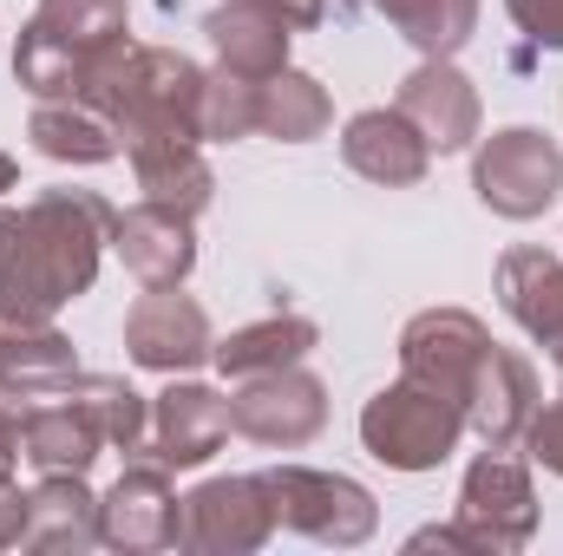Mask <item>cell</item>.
<instances>
[{
  "instance_id": "cell-1",
  "label": "cell",
  "mask_w": 563,
  "mask_h": 556,
  "mask_svg": "<svg viewBox=\"0 0 563 556\" xmlns=\"http://www.w3.org/2000/svg\"><path fill=\"white\" fill-rule=\"evenodd\" d=\"M119 210L99 190H40L20 210H0V321L40 327L99 276Z\"/></svg>"
},
{
  "instance_id": "cell-2",
  "label": "cell",
  "mask_w": 563,
  "mask_h": 556,
  "mask_svg": "<svg viewBox=\"0 0 563 556\" xmlns=\"http://www.w3.org/2000/svg\"><path fill=\"white\" fill-rule=\"evenodd\" d=\"M86 105L112 119L125 151L144 138H203V73L170 46H119L92 73Z\"/></svg>"
},
{
  "instance_id": "cell-3",
  "label": "cell",
  "mask_w": 563,
  "mask_h": 556,
  "mask_svg": "<svg viewBox=\"0 0 563 556\" xmlns=\"http://www.w3.org/2000/svg\"><path fill=\"white\" fill-rule=\"evenodd\" d=\"M125 33V0H40L13 46V79L33 99H86L92 73L119 46H132Z\"/></svg>"
},
{
  "instance_id": "cell-4",
  "label": "cell",
  "mask_w": 563,
  "mask_h": 556,
  "mask_svg": "<svg viewBox=\"0 0 563 556\" xmlns=\"http://www.w3.org/2000/svg\"><path fill=\"white\" fill-rule=\"evenodd\" d=\"M459 432H465V407L452 393H439V387L407 380V374H400V387L374 393L367 413H361V445L380 465H394V471H432V465H445L452 445H459Z\"/></svg>"
},
{
  "instance_id": "cell-5",
  "label": "cell",
  "mask_w": 563,
  "mask_h": 556,
  "mask_svg": "<svg viewBox=\"0 0 563 556\" xmlns=\"http://www.w3.org/2000/svg\"><path fill=\"white\" fill-rule=\"evenodd\" d=\"M472 190L485 210L511 216V223H531L558 203L563 190V144L544 138L538 125H505L478 144V164H472Z\"/></svg>"
},
{
  "instance_id": "cell-6",
  "label": "cell",
  "mask_w": 563,
  "mask_h": 556,
  "mask_svg": "<svg viewBox=\"0 0 563 556\" xmlns=\"http://www.w3.org/2000/svg\"><path fill=\"white\" fill-rule=\"evenodd\" d=\"M269 478V498H276V524L314 537V544H334V551H354L374 537V498L367 485L341 478V471H314V465H276L263 471Z\"/></svg>"
},
{
  "instance_id": "cell-7",
  "label": "cell",
  "mask_w": 563,
  "mask_h": 556,
  "mask_svg": "<svg viewBox=\"0 0 563 556\" xmlns=\"http://www.w3.org/2000/svg\"><path fill=\"white\" fill-rule=\"evenodd\" d=\"M276 531V498L269 478H210L184 498L177 518V544L184 551H210V556H243L263 551Z\"/></svg>"
},
{
  "instance_id": "cell-8",
  "label": "cell",
  "mask_w": 563,
  "mask_h": 556,
  "mask_svg": "<svg viewBox=\"0 0 563 556\" xmlns=\"http://www.w3.org/2000/svg\"><path fill=\"white\" fill-rule=\"evenodd\" d=\"M538 531V498H531V478L525 465H511L498 445L465 471V491H459V537L465 551H525Z\"/></svg>"
},
{
  "instance_id": "cell-9",
  "label": "cell",
  "mask_w": 563,
  "mask_h": 556,
  "mask_svg": "<svg viewBox=\"0 0 563 556\" xmlns=\"http://www.w3.org/2000/svg\"><path fill=\"white\" fill-rule=\"evenodd\" d=\"M328 425V387L295 360V367H276V374H256L230 393V432L256 438V445H308L314 432Z\"/></svg>"
},
{
  "instance_id": "cell-10",
  "label": "cell",
  "mask_w": 563,
  "mask_h": 556,
  "mask_svg": "<svg viewBox=\"0 0 563 556\" xmlns=\"http://www.w3.org/2000/svg\"><path fill=\"white\" fill-rule=\"evenodd\" d=\"M485 347H492V334H485L478 314H465V308H426V314L407 321V334H400V374L420 380V387L452 393L465 407V387H472Z\"/></svg>"
},
{
  "instance_id": "cell-11",
  "label": "cell",
  "mask_w": 563,
  "mask_h": 556,
  "mask_svg": "<svg viewBox=\"0 0 563 556\" xmlns=\"http://www.w3.org/2000/svg\"><path fill=\"white\" fill-rule=\"evenodd\" d=\"M125 347H132V360L151 367V374H190V367H203L210 360V314L184 294V281L177 288H151L132 301V314H125Z\"/></svg>"
},
{
  "instance_id": "cell-12",
  "label": "cell",
  "mask_w": 563,
  "mask_h": 556,
  "mask_svg": "<svg viewBox=\"0 0 563 556\" xmlns=\"http://www.w3.org/2000/svg\"><path fill=\"white\" fill-rule=\"evenodd\" d=\"M394 112L413 125L426 138V151H465V144L478 138V92H472V79L452 66V59H426L413 66L407 79H400V99H394Z\"/></svg>"
},
{
  "instance_id": "cell-13",
  "label": "cell",
  "mask_w": 563,
  "mask_h": 556,
  "mask_svg": "<svg viewBox=\"0 0 563 556\" xmlns=\"http://www.w3.org/2000/svg\"><path fill=\"white\" fill-rule=\"evenodd\" d=\"M230 438V400L197 387V380H177L157 393L151 407V445H157V465L164 471H190L203 458H217Z\"/></svg>"
},
{
  "instance_id": "cell-14",
  "label": "cell",
  "mask_w": 563,
  "mask_h": 556,
  "mask_svg": "<svg viewBox=\"0 0 563 556\" xmlns=\"http://www.w3.org/2000/svg\"><path fill=\"white\" fill-rule=\"evenodd\" d=\"M177 518H184V498H170L164 465H132L112 485V498L99 504V544H112V551H164V544H177Z\"/></svg>"
},
{
  "instance_id": "cell-15",
  "label": "cell",
  "mask_w": 563,
  "mask_h": 556,
  "mask_svg": "<svg viewBox=\"0 0 563 556\" xmlns=\"http://www.w3.org/2000/svg\"><path fill=\"white\" fill-rule=\"evenodd\" d=\"M538 413V380H531V367L511 354V347H485V360H478V374H472V387H465V425L485 438V445H498V452H511L518 438H525V425Z\"/></svg>"
},
{
  "instance_id": "cell-16",
  "label": "cell",
  "mask_w": 563,
  "mask_h": 556,
  "mask_svg": "<svg viewBox=\"0 0 563 556\" xmlns=\"http://www.w3.org/2000/svg\"><path fill=\"white\" fill-rule=\"evenodd\" d=\"M112 249L125 256V269H132L144 288H177V281L197 269L190 216H177V210H157V203L119 210V223H112Z\"/></svg>"
},
{
  "instance_id": "cell-17",
  "label": "cell",
  "mask_w": 563,
  "mask_h": 556,
  "mask_svg": "<svg viewBox=\"0 0 563 556\" xmlns=\"http://www.w3.org/2000/svg\"><path fill=\"white\" fill-rule=\"evenodd\" d=\"M341 157H347L354 177L387 184V190L420 184L426 164H432L426 138L400 119V112H361V119H347V132H341Z\"/></svg>"
},
{
  "instance_id": "cell-18",
  "label": "cell",
  "mask_w": 563,
  "mask_h": 556,
  "mask_svg": "<svg viewBox=\"0 0 563 556\" xmlns=\"http://www.w3.org/2000/svg\"><path fill=\"white\" fill-rule=\"evenodd\" d=\"M498 301L531 341H544V347L563 341V263L551 249H531V243L505 249L498 256Z\"/></svg>"
},
{
  "instance_id": "cell-19",
  "label": "cell",
  "mask_w": 563,
  "mask_h": 556,
  "mask_svg": "<svg viewBox=\"0 0 563 556\" xmlns=\"http://www.w3.org/2000/svg\"><path fill=\"white\" fill-rule=\"evenodd\" d=\"M73 374L79 360L66 334H53L46 321L40 327L0 321V400H53L73 387Z\"/></svg>"
},
{
  "instance_id": "cell-20",
  "label": "cell",
  "mask_w": 563,
  "mask_h": 556,
  "mask_svg": "<svg viewBox=\"0 0 563 556\" xmlns=\"http://www.w3.org/2000/svg\"><path fill=\"white\" fill-rule=\"evenodd\" d=\"M132 170H139L144 203L177 210V216H203L210 197H217V177H210L197 138H144V144H132Z\"/></svg>"
},
{
  "instance_id": "cell-21",
  "label": "cell",
  "mask_w": 563,
  "mask_h": 556,
  "mask_svg": "<svg viewBox=\"0 0 563 556\" xmlns=\"http://www.w3.org/2000/svg\"><path fill=\"white\" fill-rule=\"evenodd\" d=\"M203 33H210V46H217V59L230 66V73H250V79H269L288 66V20L269 13V7H256V0H230V7H217L210 20H203Z\"/></svg>"
},
{
  "instance_id": "cell-22",
  "label": "cell",
  "mask_w": 563,
  "mask_h": 556,
  "mask_svg": "<svg viewBox=\"0 0 563 556\" xmlns=\"http://www.w3.org/2000/svg\"><path fill=\"white\" fill-rule=\"evenodd\" d=\"M26 544L33 551L99 544V498L86 491V471H46L40 491H26Z\"/></svg>"
},
{
  "instance_id": "cell-23",
  "label": "cell",
  "mask_w": 563,
  "mask_h": 556,
  "mask_svg": "<svg viewBox=\"0 0 563 556\" xmlns=\"http://www.w3.org/2000/svg\"><path fill=\"white\" fill-rule=\"evenodd\" d=\"M26 138L40 144L53 164H112L125 151V138L112 132V119L99 105H86V99H40Z\"/></svg>"
},
{
  "instance_id": "cell-24",
  "label": "cell",
  "mask_w": 563,
  "mask_h": 556,
  "mask_svg": "<svg viewBox=\"0 0 563 556\" xmlns=\"http://www.w3.org/2000/svg\"><path fill=\"white\" fill-rule=\"evenodd\" d=\"M314 341H321L314 321H301V314H269V321H250V327H236L230 341H217L210 360H217L230 380H256V374H276V367L308 360Z\"/></svg>"
},
{
  "instance_id": "cell-25",
  "label": "cell",
  "mask_w": 563,
  "mask_h": 556,
  "mask_svg": "<svg viewBox=\"0 0 563 556\" xmlns=\"http://www.w3.org/2000/svg\"><path fill=\"white\" fill-rule=\"evenodd\" d=\"M99 445H106V432L86 419L79 400H53L20 419V458L40 471H86L99 458Z\"/></svg>"
},
{
  "instance_id": "cell-26",
  "label": "cell",
  "mask_w": 563,
  "mask_h": 556,
  "mask_svg": "<svg viewBox=\"0 0 563 556\" xmlns=\"http://www.w3.org/2000/svg\"><path fill=\"white\" fill-rule=\"evenodd\" d=\"M328 119H334V105H328V92H321V79H308V73H295V66H282L263 79V112H256V132H269L282 144H308L328 132Z\"/></svg>"
},
{
  "instance_id": "cell-27",
  "label": "cell",
  "mask_w": 563,
  "mask_h": 556,
  "mask_svg": "<svg viewBox=\"0 0 563 556\" xmlns=\"http://www.w3.org/2000/svg\"><path fill=\"white\" fill-rule=\"evenodd\" d=\"M66 400H79L86 419L106 432V445H119V452H139L144 438H151V407H144V393H132V387L112 380V374H73Z\"/></svg>"
},
{
  "instance_id": "cell-28",
  "label": "cell",
  "mask_w": 563,
  "mask_h": 556,
  "mask_svg": "<svg viewBox=\"0 0 563 556\" xmlns=\"http://www.w3.org/2000/svg\"><path fill=\"white\" fill-rule=\"evenodd\" d=\"M380 13L420 46L426 59H452L478 26V0H380Z\"/></svg>"
},
{
  "instance_id": "cell-29",
  "label": "cell",
  "mask_w": 563,
  "mask_h": 556,
  "mask_svg": "<svg viewBox=\"0 0 563 556\" xmlns=\"http://www.w3.org/2000/svg\"><path fill=\"white\" fill-rule=\"evenodd\" d=\"M256 112H263V79L250 73H203V138H250L256 132Z\"/></svg>"
},
{
  "instance_id": "cell-30",
  "label": "cell",
  "mask_w": 563,
  "mask_h": 556,
  "mask_svg": "<svg viewBox=\"0 0 563 556\" xmlns=\"http://www.w3.org/2000/svg\"><path fill=\"white\" fill-rule=\"evenodd\" d=\"M505 13H511L538 46L563 53V0H505Z\"/></svg>"
},
{
  "instance_id": "cell-31",
  "label": "cell",
  "mask_w": 563,
  "mask_h": 556,
  "mask_svg": "<svg viewBox=\"0 0 563 556\" xmlns=\"http://www.w3.org/2000/svg\"><path fill=\"white\" fill-rule=\"evenodd\" d=\"M525 445H531V458H538L544 471H558V478H563V400H558V407H544V413H531Z\"/></svg>"
},
{
  "instance_id": "cell-32",
  "label": "cell",
  "mask_w": 563,
  "mask_h": 556,
  "mask_svg": "<svg viewBox=\"0 0 563 556\" xmlns=\"http://www.w3.org/2000/svg\"><path fill=\"white\" fill-rule=\"evenodd\" d=\"M7 544H26V491L13 478H0V551Z\"/></svg>"
},
{
  "instance_id": "cell-33",
  "label": "cell",
  "mask_w": 563,
  "mask_h": 556,
  "mask_svg": "<svg viewBox=\"0 0 563 556\" xmlns=\"http://www.w3.org/2000/svg\"><path fill=\"white\" fill-rule=\"evenodd\" d=\"M256 7H269V13H282L295 33H308V26H321V13H328V0H256Z\"/></svg>"
},
{
  "instance_id": "cell-34",
  "label": "cell",
  "mask_w": 563,
  "mask_h": 556,
  "mask_svg": "<svg viewBox=\"0 0 563 556\" xmlns=\"http://www.w3.org/2000/svg\"><path fill=\"white\" fill-rule=\"evenodd\" d=\"M13 465H20V419L0 400V478H13Z\"/></svg>"
},
{
  "instance_id": "cell-35",
  "label": "cell",
  "mask_w": 563,
  "mask_h": 556,
  "mask_svg": "<svg viewBox=\"0 0 563 556\" xmlns=\"http://www.w3.org/2000/svg\"><path fill=\"white\" fill-rule=\"evenodd\" d=\"M13 184H20V170H13V157H7V151H0V197H7V190H13Z\"/></svg>"
},
{
  "instance_id": "cell-36",
  "label": "cell",
  "mask_w": 563,
  "mask_h": 556,
  "mask_svg": "<svg viewBox=\"0 0 563 556\" xmlns=\"http://www.w3.org/2000/svg\"><path fill=\"white\" fill-rule=\"evenodd\" d=\"M551 354H558V367H563V341H558V347H551Z\"/></svg>"
},
{
  "instance_id": "cell-37",
  "label": "cell",
  "mask_w": 563,
  "mask_h": 556,
  "mask_svg": "<svg viewBox=\"0 0 563 556\" xmlns=\"http://www.w3.org/2000/svg\"><path fill=\"white\" fill-rule=\"evenodd\" d=\"M334 7H347V0H334Z\"/></svg>"
}]
</instances>
